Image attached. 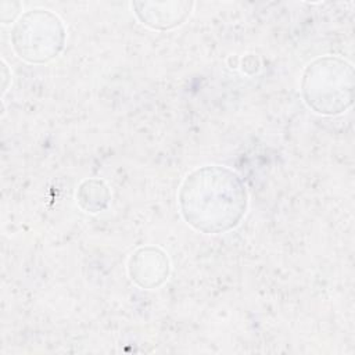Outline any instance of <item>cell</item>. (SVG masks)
Wrapping results in <instances>:
<instances>
[{
  "instance_id": "cell-1",
  "label": "cell",
  "mask_w": 355,
  "mask_h": 355,
  "mask_svg": "<svg viewBox=\"0 0 355 355\" xmlns=\"http://www.w3.org/2000/svg\"><path fill=\"white\" fill-rule=\"evenodd\" d=\"M184 222L204 234H222L237 227L248 209V191L241 176L223 165H202L183 179L178 193Z\"/></svg>"
},
{
  "instance_id": "cell-2",
  "label": "cell",
  "mask_w": 355,
  "mask_h": 355,
  "mask_svg": "<svg viewBox=\"0 0 355 355\" xmlns=\"http://www.w3.org/2000/svg\"><path fill=\"white\" fill-rule=\"evenodd\" d=\"M301 97L306 107L323 116L345 112L354 100V67L338 55H320L302 71Z\"/></svg>"
},
{
  "instance_id": "cell-3",
  "label": "cell",
  "mask_w": 355,
  "mask_h": 355,
  "mask_svg": "<svg viewBox=\"0 0 355 355\" xmlns=\"http://www.w3.org/2000/svg\"><path fill=\"white\" fill-rule=\"evenodd\" d=\"M10 40L18 58L42 65L55 60L67 43L64 21L46 8H32L12 24Z\"/></svg>"
},
{
  "instance_id": "cell-4",
  "label": "cell",
  "mask_w": 355,
  "mask_h": 355,
  "mask_svg": "<svg viewBox=\"0 0 355 355\" xmlns=\"http://www.w3.org/2000/svg\"><path fill=\"white\" fill-rule=\"evenodd\" d=\"M171 261L168 254L155 245H144L135 250L128 259V275L140 288L154 290L169 277Z\"/></svg>"
},
{
  "instance_id": "cell-5",
  "label": "cell",
  "mask_w": 355,
  "mask_h": 355,
  "mask_svg": "<svg viewBox=\"0 0 355 355\" xmlns=\"http://www.w3.org/2000/svg\"><path fill=\"white\" fill-rule=\"evenodd\" d=\"M193 6L191 1L132 3L136 18L153 31H169L180 26L190 17Z\"/></svg>"
},
{
  "instance_id": "cell-6",
  "label": "cell",
  "mask_w": 355,
  "mask_h": 355,
  "mask_svg": "<svg viewBox=\"0 0 355 355\" xmlns=\"http://www.w3.org/2000/svg\"><path fill=\"white\" fill-rule=\"evenodd\" d=\"M111 200V191L104 180L85 179L76 191L78 205L89 214H97L104 211Z\"/></svg>"
}]
</instances>
